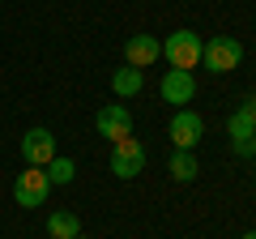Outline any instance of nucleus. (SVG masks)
Returning a JSON list of instances; mask_svg holds the SVG:
<instances>
[{"instance_id": "obj_1", "label": "nucleus", "mask_w": 256, "mask_h": 239, "mask_svg": "<svg viewBox=\"0 0 256 239\" xmlns=\"http://www.w3.org/2000/svg\"><path fill=\"white\" fill-rule=\"evenodd\" d=\"M226 132H230V150H235L239 158L256 154V94H248V98L239 102V111L230 116Z\"/></svg>"}, {"instance_id": "obj_2", "label": "nucleus", "mask_w": 256, "mask_h": 239, "mask_svg": "<svg viewBox=\"0 0 256 239\" xmlns=\"http://www.w3.org/2000/svg\"><path fill=\"white\" fill-rule=\"evenodd\" d=\"M201 47H205V38L196 34V30H175V34H166L162 56H166V64H171V68L192 73V68L201 64Z\"/></svg>"}, {"instance_id": "obj_3", "label": "nucleus", "mask_w": 256, "mask_h": 239, "mask_svg": "<svg viewBox=\"0 0 256 239\" xmlns=\"http://www.w3.org/2000/svg\"><path fill=\"white\" fill-rule=\"evenodd\" d=\"M201 64L210 68V73H235L239 64H244V43L230 34H214L210 43L201 47Z\"/></svg>"}, {"instance_id": "obj_4", "label": "nucleus", "mask_w": 256, "mask_h": 239, "mask_svg": "<svg viewBox=\"0 0 256 239\" xmlns=\"http://www.w3.org/2000/svg\"><path fill=\"white\" fill-rule=\"evenodd\" d=\"M146 171V146L137 137H124L111 146V175L116 180H137Z\"/></svg>"}, {"instance_id": "obj_5", "label": "nucleus", "mask_w": 256, "mask_h": 239, "mask_svg": "<svg viewBox=\"0 0 256 239\" xmlns=\"http://www.w3.org/2000/svg\"><path fill=\"white\" fill-rule=\"evenodd\" d=\"M47 192H52V180H47L43 166H30V171H22L18 180H13V201H18L22 210H38V205L47 201Z\"/></svg>"}, {"instance_id": "obj_6", "label": "nucleus", "mask_w": 256, "mask_h": 239, "mask_svg": "<svg viewBox=\"0 0 256 239\" xmlns=\"http://www.w3.org/2000/svg\"><path fill=\"white\" fill-rule=\"evenodd\" d=\"M94 128H98V137H107L111 146L124 137H132V111L124 107V102H107V107L94 116Z\"/></svg>"}, {"instance_id": "obj_7", "label": "nucleus", "mask_w": 256, "mask_h": 239, "mask_svg": "<svg viewBox=\"0 0 256 239\" xmlns=\"http://www.w3.org/2000/svg\"><path fill=\"white\" fill-rule=\"evenodd\" d=\"M166 132H171V146H175V150H196V141L205 137V120L196 116V111L180 107V111L171 116V128H166Z\"/></svg>"}, {"instance_id": "obj_8", "label": "nucleus", "mask_w": 256, "mask_h": 239, "mask_svg": "<svg viewBox=\"0 0 256 239\" xmlns=\"http://www.w3.org/2000/svg\"><path fill=\"white\" fill-rule=\"evenodd\" d=\"M56 154H60V150H56L52 128H30L26 137H22V158H26L30 166H47Z\"/></svg>"}, {"instance_id": "obj_9", "label": "nucleus", "mask_w": 256, "mask_h": 239, "mask_svg": "<svg viewBox=\"0 0 256 239\" xmlns=\"http://www.w3.org/2000/svg\"><path fill=\"white\" fill-rule=\"evenodd\" d=\"M158 90H162V102H175V111H180L184 102H192V94H196V82H192V73H184V68H166Z\"/></svg>"}, {"instance_id": "obj_10", "label": "nucleus", "mask_w": 256, "mask_h": 239, "mask_svg": "<svg viewBox=\"0 0 256 239\" xmlns=\"http://www.w3.org/2000/svg\"><path fill=\"white\" fill-rule=\"evenodd\" d=\"M158 56H162V43H158L154 34H132V38L124 43V60H128V68H141V73H146Z\"/></svg>"}, {"instance_id": "obj_11", "label": "nucleus", "mask_w": 256, "mask_h": 239, "mask_svg": "<svg viewBox=\"0 0 256 239\" xmlns=\"http://www.w3.org/2000/svg\"><path fill=\"white\" fill-rule=\"evenodd\" d=\"M141 86H146V73H141V68H116V73H111V94H116V98H132V94H141Z\"/></svg>"}, {"instance_id": "obj_12", "label": "nucleus", "mask_w": 256, "mask_h": 239, "mask_svg": "<svg viewBox=\"0 0 256 239\" xmlns=\"http://www.w3.org/2000/svg\"><path fill=\"white\" fill-rule=\"evenodd\" d=\"M166 171H171L175 184H192L196 175H201V166H196V158H192V150H175L171 162H166Z\"/></svg>"}, {"instance_id": "obj_13", "label": "nucleus", "mask_w": 256, "mask_h": 239, "mask_svg": "<svg viewBox=\"0 0 256 239\" xmlns=\"http://www.w3.org/2000/svg\"><path fill=\"white\" fill-rule=\"evenodd\" d=\"M47 235H52V239H77V235H82V222H77V214L56 210L52 218H47Z\"/></svg>"}, {"instance_id": "obj_14", "label": "nucleus", "mask_w": 256, "mask_h": 239, "mask_svg": "<svg viewBox=\"0 0 256 239\" xmlns=\"http://www.w3.org/2000/svg\"><path fill=\"white\" fill-rule=\"evenodd\" d=\"M43 171H47L52 184H73V180H77V162H73V158H64V154H56Z\"/></svg>"}, {"instance_id": "obj_15", "label": "nucleus", "mask_w": 256, "mask_h": 239, "mask_svg": "<svg viewBox=\"0 0 256 239\" xmlns=\"http://www.w3.org/2000/svg\"><path fill=\"white\" fill-rule=\"evenodd\" d=\"M244 239H256V230H248V235H244Z\"/></svg>"}, {"instance_id": "obj_16", "label": "nucleus", "mask_w": 256, "mask_h": 239, "mask_svg": "<svg viewBox=\"0 0 256 239\" xmlns=\"http://www.w3.org/2000/svg\"><path fill=\"white\" fill-rule=\"evenodd\" d=\"M77 239H86V235H77Z\"/></svg>"}]
</instances>
